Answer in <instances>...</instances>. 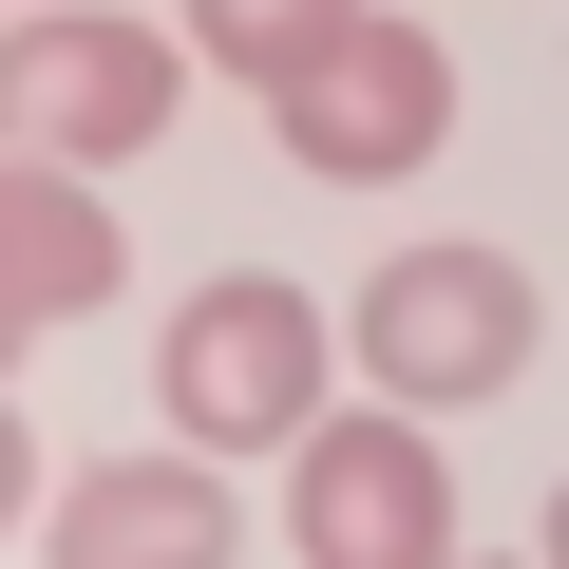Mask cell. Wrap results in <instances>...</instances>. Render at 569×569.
<instances>
[{
  "label": "cell",
  "instance_id": "cell-10",
  "mask_svg": "<svg viewBox=\"0 0 569 569\" xmlns=\"http://www.w3.org/2000/svg\"><path fill=\"white\" fill-rule=\"evenodd\" d=\"M550 569H569V475H550Z\"/></svg>",
  "mask_w": 569,
  "mask_h": 569
},
{
  "label": "cell",
  "instance_id": "cell-8",
  "mask_svg": "<svg viewBox=\"0 0 569 569\" xmlns=\"http://www.w3.org/2000/svg\"><path fill=\"white\" fill-rule=\"evenodd\" d=\"M342 20H361V0H190V58L266 96V77H305V58L342 39Z\"/></svg>",
  "mask_w": 569,
  "mask_h": 569
},
{
  "label": "cell",
  "instance_id": "cell-11",
  "mask_svg": "<svg viewBox=\"0 0 569 569\" xmlns=\"http://www.w3.org/2000/svg\"><path fill=\"white\" fill-rule=\"evenodd\" d=\"M0 380H20V323H0Z\"/></svg>",
  "mask_w": 569,
  "mask_h": 569
},
{
  "label": "cell",
  "instance_id": "cell-6",
  "mask_svg": "<svg viewBox=\"0 0 569 569\" xmlns=\"http://www.w3.org/2000/svg\"><path fill=\"white\" fill-rule=\"evenodd\" d=\"M114 266H133V228L96 209V171H58V152H0V323H20V342L96 323V305H114Z\"/></svg>",
  "mask_w": 569,
  "mask_h": 569
},
{
  "label": "cell",
  "instance_id": "cell-2",
  "mask_svg": "<svg viewBox=\"0 0 569 569\" xmlns=\"http://www.w3.org/2000/svg\"><path fill=\"white\" fill-rule=\"evenodd\" d=\"M190 58L152 20H96V0H20V39H0V152H58V171H133L171 133Z\"/></svg>",
  "mask_w": 569,
  "mask_h": 569
},
{
  "label": "cell",
  "instance_id": "cell-5",
  "mask_svg": "<svg viewBox=\"0 0 569 569\" xmlns=\"http://www.w3.org/2000/svg\"><path fill=\"white\" fill-rule=\"evenodd\" d=\"M266 114H284V152H305L323 190H399V171L456 133V58H437L418 20H380V0H361L305 77H266Z\"/></svg>",
  "mask_w": 569,
  "mask_h": 569
},
{
  "label": "cell",
  "instance_id": "cell-3",
  "mask_svg": "<svg viewBox=\"0 0 569 569\" xmlns=\"http://www.w3.org/2000/svg\"><path fill=\"white\" fill-rule=\"evenodd\" d=\"M284 550H323V569H437L456 550V475H437L418 399H380V418L323 399L284 437Z\"/></svg>",
  "mask_w": 569,
  "mask_h": 569
},
{
  "label": "cell",
  "instance_id": "cell-4",
  "mask_svg": "<svg viewBox=\"0 0 569 569\" xmlns=\"http://www.w3.org/2000/svg\"><path fill=\"white\" fill-rule=\"evenodd\" d=\"M361 380H399L418 418L437 399H512L531 380V266L512 247H399L361 284Z\"/></svg>",
  "mask_w": 569,
  "mask_h": 569
},
{
  "label": "cell",
  "instance_id": "cell-7",
  "mask_svg": "<svg viewBox=\"0 0 569 569\" xmlns=\"http://www.w3.org/2000/svg\"><path fill=\"white\" fill-rule=\"evenodd\" d=\"M58 550H77V569H228L247 512H228L209 456H96V475L58 493Z\"/></svg>",
  "mask_w": 569,
  "mask_h": 569
},
{
  "label": "cell",
  "instance_id": "cell-1",
  "mask_svg": "<svg viewBox=\"0 0 569 569\" xmlns=\"http://www.w3.org/2000/svg\"><path fill=\"white\" fill-rule=\"evenodd\" d=\"M323 380H342L323 305H305V284H266V266L190 284L171 342H152V399H171V437H190V456H284V437L323 418Z\"/></svg>",
  "mask_w": 569,
  "mask_h": 569
},
{
  "label": "cell",
  "instance_id": "cell-9",
  "mask_svg": "<svg viewBox=\"0 0 569 569\" xmlns=\"http://www.w3.org/2000/svg\"><path fill=\"white\" fill-rule=\"evenodd\" d=\"M20 493H39V456H20V399H0V531H20Z\"/></svg>",
  "mask_w": 569,
  "mask_h": 569
}]
</instances>
